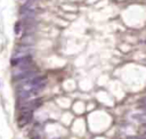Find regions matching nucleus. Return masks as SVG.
<instances>
[{"mask_svg": "<svg viewBox=\"0 0 146 139\" xmlns=\"http://www.w3.org/2000/svg\"><path fill=\"white\" fill-rule=\"evenodd\" d=\"M33 53V48L32 46H17L13 54V58L12 59H18V58H23L26 56H32L31 54Z\"/></svg>", "mask_w": 146, "mask_h": 139, "instance_id": "nucleus-1", "label": "nucleus"}, {"mask_svg": "<svg viewBox=\"0 0 146 139\" xmlns=\"http://www.w3.org/2000/svg\"><path fill=\"white\" fill-rule=\"evenodd\" d=\"M41 104H42L41 99H32V100H29V101L25 100L22 103V105H20V110L22 112H33Z\"/></svg>", "mask_w": 146, "mask_h": 139, "instance_id": "nucleus-2", "label": "nucleus"}, {"mask_svg": "<svg viewBox=\"0 0 146 139\" xmlns=\"http://www.w3.org/2000/svg\"><path fill=\"white\" fill-rule=\"evenodd\" d=\"M33 119V113L32 112H22V114L20 115L17 120L18 127H24L26 125L27 123H30Z\"/></svg>", "mask_w": 146, "mask_h": 139, "instance_id": "nucleus-3", "label": "nucleus"}, {"mask_svg": "<svg viewBox=\"0 0 146 139\" xmlns=\"http://www.w3.org/2000/svg\"><path fill=\"white\" fill-rule=\"evenodd\" d=\"M36 42V38L32 33H25L21 39V43L23 46H32Z\"/></svg>", "mask_w": 146, "mask_h": 139, "instance_id": "nucleus-4", "label": "nucleus"}, {"mask_svg": "<svg viewBox=\"0 0 146 139\" xmlns=\"http://www.w3.org/2000/svg\"><path fill=\"white\" fill-rule=\"evenodd\" d=\"M134 119H136L137 121H139V122H142V123H144V124H146V112L139 113V114H135Z\"/></svg>", "mask_w": 146, "mask_h": 139, "instance_id": "nucleus-5", "label": "nucleus"}, {"mask_svg": "<svg viewBox=\"0 0 146 139\" xmlns=\"http://www.w3.org/2000/svg\"><path fill=\"white\" fill-rule=\"evenodd\" d=\"M140 103H142V108H143V110L146 112V97H144Z\"/></svg>", "mask_w": 146, "mask_h": 139, "instance_id": "nucleus-6", "label": "nucleus"}, {"mask_svg": "<svg viewBox=\"0 0 146 139\" xmlns=\"http://www.w3.org/2000/svg\"><path fill=\"white\" fill-rule=\"evenodd\" d=\"M138 139H146V138H145V137L143 136V137H140V138H138Z\"/></svg>", "mask_w": 146, "mask_h": 139, "instance_id": "nucleus-7", "label": "nucleus"}]
</instances>
